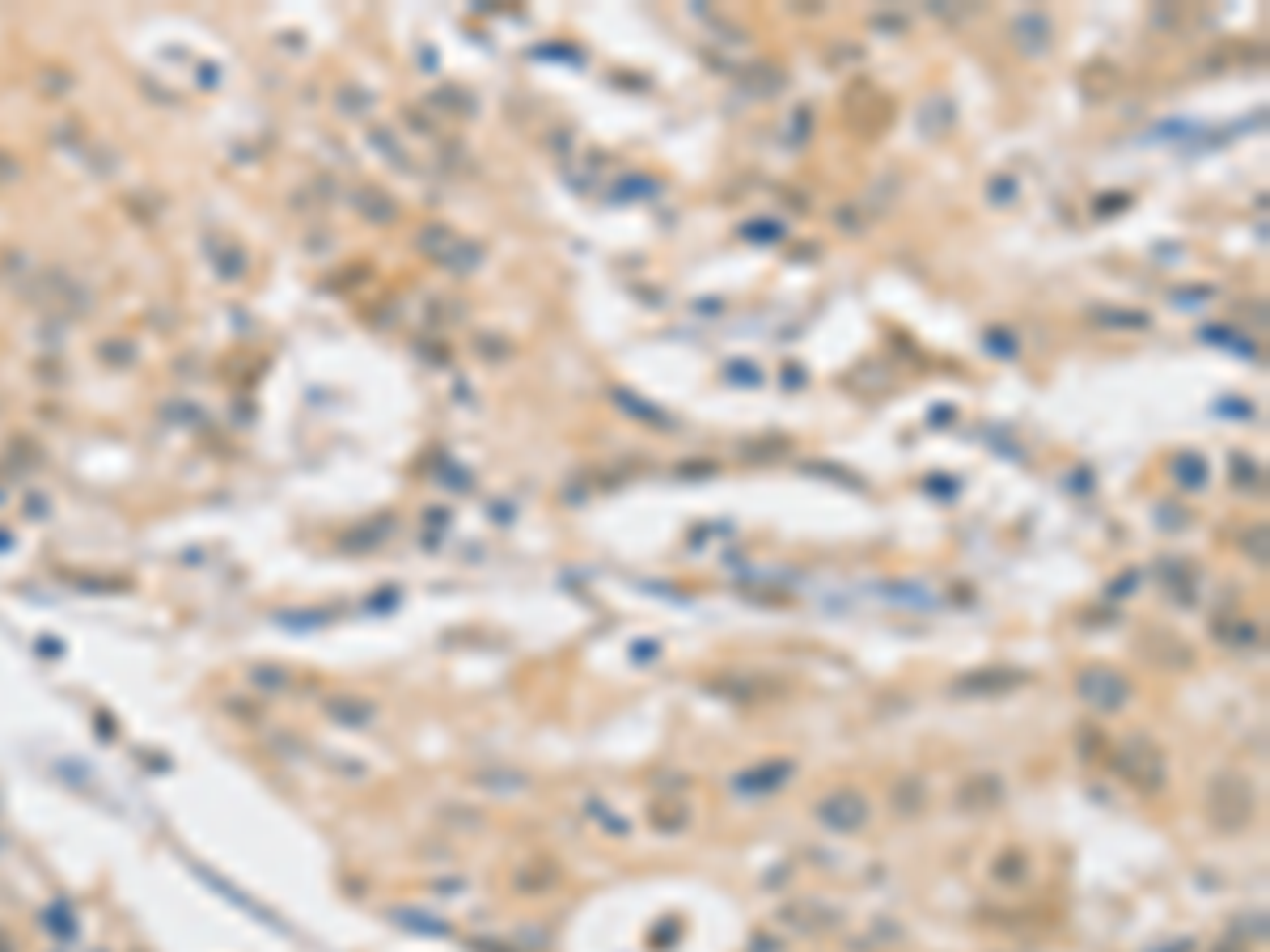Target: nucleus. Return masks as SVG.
Segmentation results:
<instances>
[{"mask_svg":"<svg viewBox=\"0 0 1270 952\" xmlns=\"http://www.w3.org/2000/svg\"><path fill=\"white\" fill-rule=\"evenodd\" d=\"M818 817L830 825V830H855V825L868 817V808H864V800L855 796V791H838V796H830L818 808Z\"/></svg>","mask_w":1270,"mask_h":952,"instance_id":"nucleus-1","label":"nucleus"}]
</instances>
